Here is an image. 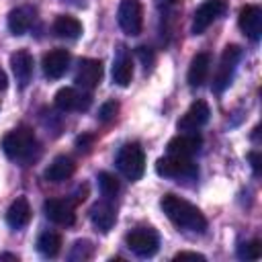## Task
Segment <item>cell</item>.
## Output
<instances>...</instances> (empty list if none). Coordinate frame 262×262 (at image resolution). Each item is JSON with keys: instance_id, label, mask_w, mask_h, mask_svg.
<instances>
[{"instance_id": "1", "label": "cell", "mask_w": 262, "mask_h": 262, "mask_svg": "<svg viewBox=\"0 0 262 262\" xmlns=\"http://www.w3.org/2000/svg\"><path fill=\"white\" fill-rule=\"evenodd\" d=\"M160 207L164 211V215L180 229H188V231H205L207 227V219L205 215L188 201L176 196V194H164L162 201H160Z\"/></svg>"}, {"instance_id": "2", "label": "cell", "mask_w": 262, "mask_h": 262, "mask_svg": "<svg viewBox=\"0 0 262 262\" xmlns=\"http://www.w3.org/2000/svg\"><path fill=\"white\" fill-rule=\"evenodd\" d=\"M2 149L4 154L14 160V162H29L35 151H37V139L35 133L29 127H18L12 129L10 133L4 135L2 139Z\"/></svg>"}, {"instance_id": "3", "label": "cell", "mask_w": 262, "mask_h": 262, "mask_svg": "<svg viewBox=\"0 0 262 262\" xmlns=\"http://www.w3.org/2000/svg\"><path fill=\"white\" fill-rule=\"evenodd\" d=\"M117 168L127 180H139L145 172V154L139 143H125L117 154Z\"/></svg>"}, {"instance_id": "4", "label": "cell", "mask_w": 262, "mask_h": 262, "mask_svg": "<svg viewBox=\"0 0 262 262\" xmlns=\"http://www.w3.org/2000/svg\"><path fill=\"white\" fill-rule=\"evenodd\" d=\"M156 172L164 178H184V180H194L199 176V168L190 158L182 156H172L168 154L166 158H160L156 162Z\"/></svg>"}, {"instance_id": "5", "label": "cell", "mask_w": 262, "mask_h": 262, "mask_svg": "<svg viewBox=\"0 0 262 262\" xmlns=\"http://www.w3.org/2000/svg\"><path fill=\"white\" fill-rule=\"evenodd\" d=\"M125 242H127V248L139 258L154 256L160 246V237L151 227H137V229L129 231Z\"/></svg>"}, {"instance_id": "6", "label": "cell", "mask_w": 262, "mask_h": 262, "mask_svg": "<svg viewBox=\"0 0 262 262\" xmlns=\"http://www.w3.org/2000/svg\"><path fill=\"white\" fill-rule=\"evenodd\" d=\"M242 57V49L237 45H227L221 53V61H219V68H217V74H215V80H213V90L215 92H223L229 84H231V78H233V72H235V66Z\"/></svg>"}, {"instance_id": "7", "label": "cell", "mask_w": 262, "mask_h": 262, "mask_svg": "<svg viewBox=\"0 0 262 262\" xmlns=\"http://www.w3.org/2000/svg\"><path fill=\"white\" fill-rule=\"evenodd\" d=\"M117 20L119 27L123 29V33L135 37L141 33L143 27V8L139 0H121L119 4V12H117Z\"/></svg>"}, {"instance_id": "8", "label": "cell", "mask_w": 262, "mask_h": 262, "mask_svg": "<svg viewBox=\"0 0 262 262\" xmlns=\"http://www.w3.org/2000/svg\"><path fill=\"white\" fill-rule=\"evenodd\" d=\"M227 8V0H205L196 10H194V18H192V33L201 35L209 29V25L219 18Z\"/></svg>"}, {"instance_id": "9", "label": "cell", "mask_w": 262, "mask_h": 262, "mask_svg": "<svg viewBox=\"0 0 262 262\" xmlns=\"http://www.w3.org/2000/svg\"><path fill=\"white\" fill-rule=\"evenodd\" d=\"M102 80V63L100 59H92V57H84L80 59L78 63V70H76V84L86 88V90H92L100 84Z\"/></svg>"}, {"instance_id": "10", "label": "cell", "mask_w": 262, "mask_h": 262, "mask_svg": "<svg viewBox=\"0 0 262 262\" xmlns=\"http://www.w3.org/2000/svg\"><path fill=\"white\" fill-rule=\"evenodd\" d=\"M43 213L49 221H53L57 225H72L76 221L74 205L66 199H47L43 203Z\"/></svg>"}, {"instance_id": "11", "label": "cell", "mask_w": 262, "mask_h": 262, "mask_svg": "<svg viewBox=\"0 0 262 262\" xmlns=\"http://www.w3.org/2000/svg\"><path fill=\"white\" fill-rule=\"evenodd\" d=\"M209 115H211L209 104H207L205 100H194V102L188 106V111L180 117V121H178V131H196V129H201V127L209 121Z\"/></svg>"}, {"instance_id": "12", "label": "cell", "mask_w": 262, "mask_h": 262, "mask_svg": "<svg viewBox=\"0 0 262 262\" xmlns=\"http://www.w3.org/2000/svg\"><path fill=\"white\" fill-rule=\"evenodd\" d=\"M55 106L63 113L70 111H86L90 106V94L80 92L76 88H61L55 94Z\"/></svg>"}, {"instance_id": "13", "label": "cell", "mask_w": 262, "mask_h": 262, "mask_svg": "<svg viewBox=\"0 0 262 262\" xmlns=\"http://www.w3.org/2000/svg\"><path fill=\"white\" fill-rule=\"evenodd\" d=\"M239 29L244 31V35L252 41H258L262 35V10L254 4H248L239 10Z\"/></svg>"}, {"instance_id": "14", "label": "cell", "mask_w": 262, "mask_h": 262, "mask_svg": "<svg viewBox=\"0 0 262 262\" xmlns=\"http://www.w3.org/2000/svg\"><path fill=\"white\" fill-rule=\"evenodd\" d=\"M70 53L66 49H51L49 53L43 55V74L49 80H57L61 78L68 68H70Z\"/></svg>"}, {"instance_id": "15", "label": "cell", "mask_w": 262, "mask_h": 262, "mask_svg": "<svg viewBox=\"0 0 262 262\" xmlns=\"http://www.w3.org/2000/svg\"><path fill=\"white\" fill-rule=\"evenodd\" d=\"M203 139L196 131H186L182 135H176L168 143V154L172 156H182V158H192V154L199 151Z\"/></svg>"}, {"instance_id": "16", "label": "cell", "mask_w": 262, "mask_h": 262, "mask_svg": "<svg viewBox=\"0 0 262 262\" xmlns=\"http://www.w3.org/2000/svg\"><path fill=\"white\" fill-rule=\"evenodd\" d=\"M10 66L16 82L25 88L33 78V55L27 49H18L10 55Z\"/></svg>"}, {"instance_id": "17", "label": "cell", "mask_w": 262, "mask_h": 262, "mask_svg": "<svg viewBox=\"0 0 262 262\" xmlns=\"http://www.w3.org/2000/svg\"><path fill=\"white\" fill-rule=\"evenodd\" d=\"M35 20V8L33 6H18L10 10L8 14V31L12 35H25Z\"/></svg>"}, {"instance_id": "18", "label": "cell", "mask_w": 262, "mask_h": 262, "mask_svg": "<svg viewBox=\"0 0 262 262\" xmlns=\"http://www.w3.org/2000/svg\"><path fill=\"white\" fill-rule=\"evenodd\" d=\"M31 221V205L25 196H18L16 201H12V205L6 211V223L12 229H23L27 227Z\"/></svg>"}, {"instance_id": "19", "label": "cell", "mask_w": 262, "mask_h": 262, "mask_svg": "<svg viewBox=\"0 0 262 262\" xmlns=\"http://www.w3.org/2000/svg\"><path fill=\"white\" fill-rule=\"evenodd\" d=\"M209 66H211V55L209 53H196L188 66V84L192 88H199L207 82V76H209Z\"/></svg>"}, {"instance_id": "20", "label": "cell", "mask_w": 262, "mask_h": 262, "mask_svg": "<svg viewBox=\"0 0 262 262\" xmlns=\"http://www.w3.org/2000/svg\"><path fill=\"white\" fill-rule=\"evenodd\" d=\"M115 219H117V213H115V209H113V205L108 201H98V203L92 205V209H90V221L100 231H108L115 225Z\"/></svg>"}, {"instance_id": "21", "label": "cell", "mask_w": 262, "mask_h": 262, "mask_svg": "<svg viewBox=\"0 0 262 262\" xmlns=\"http://www.w3.org/2000/svg\"><path fill=\"white\" fill-rule=\"evenodd\" d=\"M74 170H76V164H74L72 158H68V156H57V158L47 166L45 178H47L49 182H63V180H68V178L74 174Z\"/></svg>"}, {"instance_id": "22", "label": "cell", "mask_w": 262, "mask_h": 262, "mask_svg": "<svg viewBox=\"0 0 262 262\" xmlns=\"http://www.w3.org/2000/svg\"><path fill=\"white\" fill-rule=\"evenodd\" d=\"M133 78V61L131 57L121 49L115 63H113V82L119 86H129Z\"/></svg>"}, {"instance_id": "23", "label": "cell", "mask_w": 262, "mask_h": 262, "mask_svg": "<svg viewBox=\"0 0 262 262\" xmlns=\"http://www.w3.org/2000/svg\"><path fill=\"white\" fill-rule=\"evenodd\" d=\"M53 33L61 39H78L82 35V25L78 18H74L70 14H59L53 20Z\"/></svg>"}, {"instance_id": "24", "label": "cell", "mask_w": 262, "mask_h": 262, "mask_svg": "<svg viewBox=\"0 0 262 262\" xmlns=\"http://www.w3.org/2000/svg\"><path fill=\"white\" fill-rule=\"evenodd\" d=\"M37 250L45 258H55L61 250V235L55 231H43L37 239Z\"/></svg>"}, {"instance_id": "25", "label": "cell", "mask_w": 262, "mask_h": 262, "mask_svg": "<svg viewBox=\"0 0 262 262\" xmlns=\"http://www.w3.org/2000/svg\"><path fill=\"white\" fill-rule=\"evenodd\" d=\"M98 186H100V192L106 196V199H113L117 192H119V180L115 174L111 172H100L98 174Z\"/></svg>"}, {"instance_id": "26", "label": "cell", "mask_w": 262, "mask_h": 262, "mask_svg": "<svg viewBox=\"0 0 262 262\" xmlns=\"http://www.w3.org/2000/svg\"><path fill=\"white\" fill-rule=\"evenodd\" d=\"M90 256H92V244L88 239H78L70 250V260H74V262L88 260Z\"/></svg>"}, {"instance_id": "27", "label": "cell", "mask_w": 262, "mask_h": 262, "mask_svg": "<svg viewBox=\"0 0 262 262\" xmlns=\"http://www.w3.org/2000/svg\"><path fill=\"white\" fill-rule=\"evenodd\" d=\"M237 256L242 260H258L262 256V244H260V239H252L250 244H242L237 248Z\"/></svg>"}, {"instance_id": "28", "label": "cell", "mask_w": 262, "mask_h": 262, "mask_svg": "<svg viewBox=\"0 0 262 262\" xmlns=\"http://www.w3.org/2000/svg\"><path fill=\"white\" fill-rule=\"evenodd\" d=\"M117 111H119V104H117L115 100H108V102H104V104L100 106V111H98V119H100L102 123H108V121L115 119Z\"/></svg>"}, {"instance_id": "29", "label": "cell", "mask_w": 262, "mask_h": 262, "mask_svg": "<svg viewBox=\"0 0 262 262\" xmlns=\"http://www.w3.org/2000/svg\"><path fill=\"white\" fill-rule=\"evenodd\" d=\"M174 260H196V262H205V256L203 254H196V252H178L174 256Z\"/></svg>"}, {"instance_id": "30", "label": "cell", "mask_w": 262, "mask_h": 262, "mask_svg": "<svg viewBox=\"0 0 262 262\" xmlns=\"http://www.w3.org/2000/svg\"><path fill=\"white\" fill-rule=\"evenodd\" d=\"M137 55L143 59L145 68H149V66H151V61H154V53H151L147 47H137Z\"/></svg>"}, {"instance_id": "31", "label": "cell", "mask_w": 262, "mask_h": 262, "mask_svg": "<svg viewBox=\"0 0 262 262\" xmlns=\"http://www.w3.org/2000/svg\"><path fill=\"white\" fill-rule=\"evenodd\" d=\"M250 162H252V168H254V174H260V154L258 151H250Z\"/></svg>"}, {"instance_id": "32", "label": "cell", "mask_w": 262, "mask_h": 262, "mask_svg": "<svg viewBox=\"0 0 262 262\" xmlns=\"http://www.w3.org/2000/svg\"><path fill=\"white\" fill-rule=\"evenodd\" d=\"M92 143V137L90 135H82V137H78L76 139V145H78V149H88V145Z\"/></svg>"}, {"instance_id": "33", "label": "cell", "mask_w": 262, "mask_h": 262, "mask_svg": "<svg viewBox=\"0 0 262 262\" xmlns=\"http://www.w3.org/2000/svg\"><path fill=\"white\" fill-rule=\"evenodd\" d=\"M6 86H8L6 74H4V70H0V90H6Z\"/></svg>"}, {"instance_id": "34", "label": "cell", "mask_w": 262, "mask_h": 262, "mask_svg": "<svg viewBox=\"0 0 262 262\" xmlns=\"http://www.w3.org/2000/svg\"><path fill=\"white\" fill-rule=\"evenodd\" d=\"M0 260H18L14 254H0Z\"/></svg>"}, {"instance_id": "35", "label": "cell", "mask_w": 262, "mask_h": 262, "mask_svg": "<svg viewBox=\"0 0 262 262\" xmlns=\"http://www.w3.org/2000/svg\"><path fill=\"white\" fill-rule=\"evenodd\" d=\"M66 2V0H63ZM68 2H74V4H78V6H82L84 4V0H68Z\"/></svg>"}, {"instance_id": "36", "label": "cell", "mask_w": 262, "mask_h": 262, "mask_svg": "<svg viewBox=\"0 0 262 262\" xmlns=\"http://www.w3.org/2000/svg\"><path fill=\"white\" fill-rule=\"evenodd\" d=\"M166 2H168V4H176L178 0H166Z\"/></svg>"}]
</instances>
